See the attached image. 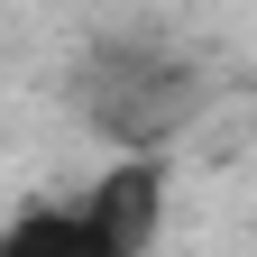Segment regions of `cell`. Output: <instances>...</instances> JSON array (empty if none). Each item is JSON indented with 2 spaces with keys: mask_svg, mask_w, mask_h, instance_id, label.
Segmentation results:
<instances>
[{
  "mask_svg": "<svg viewBox=\"0 0 257 257\" xmlns=\"http://www.w3.org/2000/svg\"><path fill=\"white\" fill-rule=\"evenodd\" d=\"M74 211H83V248H92V257H128V248H147V239H156L166 184H156V166L128 147V166H110V175L92 184Z\"/></svg>",
  "mask_w": 257,
  "mask_h": 257,
  "instance_id": "7a4b0ae2",
  "label": "cell"
},
{
  "mask_svg": "<svg viewBox=\"0 0 257 257\" xmlns=\"http://www.w3.org/2000/svg\"><path fill=\"white\" fill-rule=\"evenodd\" d=\"M83 119L101 128L110 147H156V138H175V128L193 119V74L175 55H156V46H101L83 64Z\"/></svg>",
  "mask_w": 257,
  "mask_h": 257,
  "instance_id": "6da1fadb",
  "label": "cell"
},
{
  "mask_svg": "<svg viewBox=\"0 0 257 257\" xmlns=\"http://www.w3.org/2000/svg\"><path fill=\"white\" fill-rule=\"evenodd\" d=\"M0 248H10V257H46V248L55 257H92L83 248V211H37V220H19Z\"/></svg>",
  "mask_w": 257,
  "mask_h": 257,
  "instance_id": "3957f363",
  "label": "cell"
}]
</instances>
